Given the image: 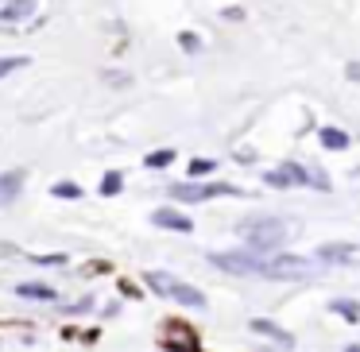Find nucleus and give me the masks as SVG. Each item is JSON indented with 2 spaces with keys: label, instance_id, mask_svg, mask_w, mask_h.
<instances>
[{
  "label": "nucleus",
  "instance_id": "obj_19",
  "mask_svg": "<svg viewBox=\"0 0 360 352\" xmlns=\"http://www.w3.org/2000/svg\"><path fill=\"white\" fill-rule=\"evenodd\" d=\"M24 63H27V58H20V55H12V58H0V78H4V74H12V70H20Z\"/></svg>",
  "mask_w": 360,
  "mask_h": 352
},
{
  "label": "nucleus",
  "instance_id": "obj_5",
  "mask_svg": "<svg viewBox=\"0 0 360 352\" xmlns=\"http://www.w3.org/2000/svg\"><path fill=\"white\" fill-rule=\"evenodd\" d=\"M321 263H333V267H349V263H360V244H326V248H318Z\"/></svg>",
  "mask_w": 360,
  "mask_h": 352
},
{
  "label": "nucleus",
  "instance_id": "obj_3",
  "mask_svg": "<svg viewBox=\"0 0 360 352\" xmlns=\"http://www.w3.org/2000/svg\"><path fill=\"white\" fill-rule=\"evenodd\" d=\"M321 259H298V256H271V279H314Z\"/></svg>",
  "mask_w": 360,
  "mask_h": 352
},
{
  "label": "nucleus",
  "instance_id": "obj_20",
  "mask_svg": "<svg viewBox=\"0 0 360 352\" xmlns=\"http://www.w3.org/2000/svg\"><path fill=\"white\" fill-rule=\"evenodd\" d=\"M55 197H82V186H74V182H58Z\"/></svg>",
  "mask_w": 360,
  "mask_h": 352
},
{
  "label": "nucleus",
  "instance_id": "obj_9",
  "mask_svg": "<svg viewBox=\"0 0 360 352\" xmlns=\"http://www.w3.org/2000/svg\"><path fill=\"white\" fill-rule=\"evenodd\" d=\"M163 344H167V348H190V352H198V337L190 333L186 325H179V321H174V325H167Z\"/></svg>",
  "mask_w": 360,
  "mask_h": 352
},
{
  "label": "nucleus",
  "instance_id": "obj_10",
  "mask_svg": "<svg viewBox=\"0 0 360 352\" xmlns=\"http://www.w3.org/2000/svg\"><path fill=\"white\" fill-rule=\"evenodd\" d=\"M151 221H155L159 228H174V233H190V228H194V221L182 217V213H174V209H155Z\"/></svg>",
  "mask_w": 360,
  "mask_h": 352
},
{
  "label": "nucleus",
  "instance_id": "obj_2",
  "mask_svg": "<svg viewBox=\"0 0 360 352\" xmlns=\"http://www.w3.org/2000/svg\"><path fill=\"white\" fill-rule=\"evenodd\" d=\"M210 263L221 267V271H229V275H264V279H271V259H267V252H256V248L213 252Z\"/></svg>",
  "mask_w": 360,
  "mask_h": 352
},
{
  "label": "nucleus",
  "instance_id": "obj_21",
  "mask_svg": "<svg viewBox=\"0 0 360 352\" xmlns=\"http://www.w3.org/2000/svg\"><path fill=\"white\" fill-rule=\"evenodd\" d=\"M213 171V159H194L190 163V174H210Z\"/></svg>",
  "mask_w": 360,
  "mask_h": 352
},
{
  "label": "nucleus",
  "instance_id": "obj_13",
  "mask_svg": "<svg viewBox=\"0 0 360 352\" xmlns=\"http://www.w3.org/2000/svg\"><path fill=\"white\" fill-rule=\"evenodd\" d=\"M16 294L20 298H39V302H55V287H47V282H20Z\"/></svg>",
  "mask_w": 360,
  "mask_h": 352
},
{
  "label": "nucleus",
  "instance_id": "obj_23",
  "mask_svg": "<svg viewBox=\"0 0 360 352\" xmlns=\"http://www.w3.org/2000/svg\"><path fill=\"white\" fill-rule=\"evenodd\" d=\"M0 256H16V248L12 244H0Z\"/></svg>",
  "mask_w": 360,
  "mask_h": 352
},
{
  "label": "nucleus",
  "instance_id": "obj_14",
  "mask_svg": "<svg viewBox=\"0 0 360 352\" xmlns=\"http://www.w3.org/2000/svg\"><path fill=\"white\" fill-rule=\"evenodd\" d=\"M321 143H326L329 151H345L349 148V136L337 132V128H321Z\"/></svg>",
  "mask_w": 360,
  "mask_h": 352
},
{
  "label": "nucleus",
  "instance_id": "obj_7",
  "mask_svg": "<svg viewBox=\"0 0 360 352\" xmlns=\"http://www.w3.org/2000/svg\"><path fill=\"white\" fill-rule=\"evenodd\" d=\"M248 329L259 333V337H271V344H279V348H295V337H290L287 329H279L275 321H267V318H252Z\"/></svg>",
  "mask_w": 360,
  "mask_h": 352
},
{
  "label": "nucleus",
  "instance_id": "obj_22",
  "mask_svg": "<svg viewBox=\"0 0 360 352\" xmlns=\"http://www.w3.org/2000/svg\"><path fill=\"white\" fill-rule=\"evenodd\" d=\"M310 182H314L318 190H329V178H326V171H318V167L310 171Z\"/></svg>",
  "mask_w": 360,
  "mask_h": 352
},
{
  "label": "nucleus",
  "instance_id": "obj_15",
  "mask_svg": "<svg viewBox=\"0 0 360 352\" xmlns=\"http://www.w3.org/2000/svg\"><path fill=\"white\" fill-rule=\"evenodd\" d=\"M148 287L155 290V294H167V298H171L174 279H171V275H163V271H148Z\"/></svg>",
  "mask_w": 360,
  "mask_h": 352
},
{
  "label": "nucleus",
  "instance_id": "obj_16",
  "mask_svg": "<svg viewBox=\"0 0 360 352\" xmlns=\"http://www.w3.org/2000/svg\"><path fill=\"white\" fill-rule=\"evenodd\" d=\"M333 313H341V318L356 321V318H360V306H356V302H345V298H337V302H333Z\"/></svg>",
  "mask_w": 360,
  "mask_h": 352
},
{
  "label": "nucleus",
  "instance_id": "obj_12",
  "mask_svg": "<svg viewBox=\"0 0 360 352\" xmlns=\"http://www.w3.org/2000/svg\"><path fill=\"white\" fill-rule=\"evenodd\" d=\"M35 12V0H8L4 8H0V20H8V24H16V20H27Z\"/></svg>",
  "mask_w": 360,
  "mask_h": 352
},
{
  "label": "nucleus",
  "instance_id": "obj_8",
  "mask_svg": "<svg viewBox=\"0 0 360 352\" xmlns=\"http://www.w3.org/2000/svg\"><path fill=\"white\" fill-rule=\"evenodd\" d=\"M20 190H24V171H4L0 174V209L16 202Z\"/></svg>",
  "mask_w": 360,
  "mask_h": 352
},
{
  "label": "nucleus",
  "instance_id": "obj_18",
  "mask_svg": "<svg viewBox=\"0 0 360 352\" xmlns=\"http://www.w3.org/2000/svg\"><path fill=\"white\" fill-rule=\"evenodd\" d=\"M171 159H174V151H151L148 167H171Z\"/></svg>",
  "mask_w": 360,
  "mask_h": 352
},
{
  "label": "nucleus",
  "instance_id": "obj_1",
  "mask_svg": "<svg viewBox=\"0 0 360 352\" xmlns=\"http://www.w3.org/2000/svg\"><path fill=\"white\" fill-rule=\"evenodd\" d=\"M290 233H295V225L283 221V217H256V221H244V225H240L244 244L256 248V252H275Z\"/></svg>",
  "mask_w": 360,
  "mask_h": 352
},
{
  "label": "nucleus",
  "instance_id": "obj_6",
  "mask_svg": "<svg viewBox=\"0 0 360 352\" xmlns=\"http://www.w3.org/2000/svg\"><path fill=\"white\" fill-rule=\"evenodd\" d=\"M264 182H267V186H275V190L302 186V182H310V171H302L298 163H287V167H279V171H267Z\"/></svg>",
  "mask_w": 360,
  "mask_h": 352
},
{
  "label": "nucleus",
  "instance_id": "obj_11",
  "mask_svg": "<svg viewBox=\"0 0 360 352\" xmlns=\"http://www.w3.org/2000/svg\"><path fill=\"white\" fill-rule=\"evenodd\" d=\"M171 298H174V302H182V306H194V310H205V294H202V290H194V287H186V282H174Z\"/></svg>",
  "mask_w": 360,
  "mask_h": 352
},
{
  "label": "nucleus",
  "instance_id": "obj_17",
  "mask_svg": "<svg viewBox=\"0 0 360 352\" xmlns=\"http://www.w3.org/2000/svg\"><path fill=\"white\" fill-rule=\"evenodd\" d=\"M120 182H124V178H120V174L117 171H109V174H105V182H101V194H120Z\"/></svg>",
  "mask_w": 360,
  "mask_h": 352
},
{
  "label": "nucleus",
  "instance_id": "obj_4",
  "mask_svg": "<svg viewBox=\"0 0 360 352\" xmlns=\"http://www.w3.org/2000/svg\"><path fill=\"white\" fill-rule=\"evenodd\" d=\"M221 194H236V190L221 186V182H210V186H182V182H174L171 186L174 202H205V197H221Z\"/></svg>",
  "mask_w": 360,
  "mask_h": 352
}]
</instances>
